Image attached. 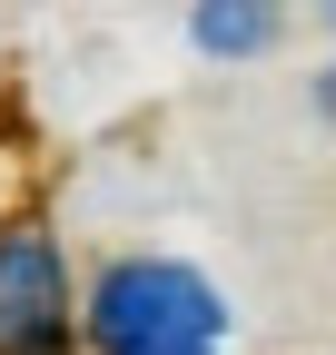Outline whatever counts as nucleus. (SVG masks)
Listing matches in <instances>:
<instances>
[{"label":"nucleus","instance_id":"obj_1","mask_svg":"<svg viewBox=\"0 0 336 355\" xmlns=\"http://www.w3.org/2000/svg\"><path fill=\"white\" fill-rule=\"evenodd\" d=\"M99 355H208L228 336V296L178 257H119L90 296Z\"/></svg>","mask_w":336,"mask_h":355},{"label":"nucleus","instance_id":"obj_2","mask_svg":"<svg viewBox=\"0 0 336 355\" xmlns=\"http://www.w3.org/2000/svg\"><path fill=\"white\" fill-rule=\"evenodd\" d=\"M69 345V277L40 227H0V355H60Z\"/></svg>","mask_w":336,"mask_h":355},{"label":"nucleus","instance_id":"obj_3","mask_svg":"<svg viewBox=\"0 0 336 355\" xmlns=\"http://www.w3.org/2000/svg\"><path fill=\"white\" fill-rule=\"evenodd\" d=\"M267 40H277V20L267 10H198V50H267Z\"/></svg>","mask_w":336,"mask_h":355},{"label":"nucleus","instance_id":"obj_4","mask_svg":"<svg viewBox=\"0 0 336 355\" xmlns=\"http://www.w3.org/2000/svg\"><path fill=\"white\" fill-rule=\"evenodd\" d=\"M326 119H336V79H326Z\"/></svg>","mask_w":336,"mask_h":355}]
</instances>
